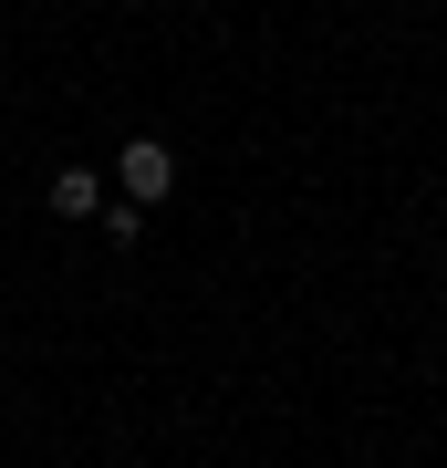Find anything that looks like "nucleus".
Instances as JSON below:
<instances>
[{
	"instance_id": "nucleus-1",
	"label": "nucleus",
	"mask_w": 447,
	"mask_h": 468,
	"mask_svg": "<svg viewBox=\"0 0 447 468\" xmlns=\"http://www.w3.org/2000/svg\"><path fill=\"white\" fill-rule=\"evenodd\" d=\"M115 187H125L135 208H156L166 187H177V156H166L156 135H125V146H115Z\"/></svg>"
},
{
	"instance_id": "nucleus-2",
	"label": "nucleus",
	"mask_w": 447,
	"mask_h": 468,
	"mask_svg": "<svg viewBox=\"0 0 447 468\" xmlns=\"http://www.w3.org/2000/svg\"><path fill=\"white\" fill-rule=\"evenodd\" d=\"M104 208V177L94 167H52V218H94Z\"/></svg>"
},
{
	"instance_id": "nucleus-3",
	"label": "nucleus",
	"mask_w": 447,
	"mask_h": 468,
	"mask_svg": "<svg viewBox=\"0 0 447 468\" xmlns=\"http://www.w3.org/2000/svg\"><path fill=\"white\" fill-rule=\"evenodd\" d=\"M104 218V239H115V250H125V239H146V208H135V198H115V208H94Z\"/></svg>"
}]
</instances>
